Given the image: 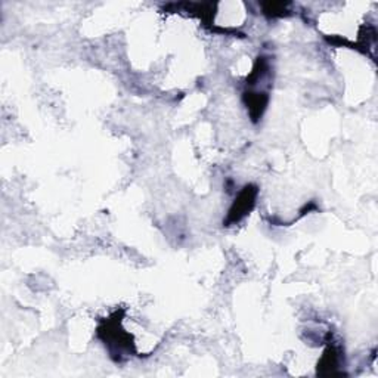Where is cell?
<instances>
[{
    "label": "cell",
    "mask_w": 378,
    "mask_h": 378,
    "mask_svg": "<svg viewBox=\"0 0 378 378\" xmlns=\"http://www.w3.org/2000/svg\"><path fill=\"white\" fill-rule=\"evenodd\" d=\"M256 195H257V189H254L251 186H245L244 191L240 194L238 201H236L231 209L228 223L240 222L245 214L251 212V209L254 207V200H256Z\"/></svg>",
    "instance_id": "1"
}]
</instances>
